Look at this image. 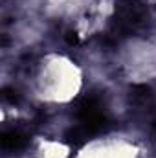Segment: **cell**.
Segmentation results:
<instances>
[{
    "label": "cell",
    "mask_w": 156,
    "mask_h": 158,
    "mask_svg": "<svg viewBox=\"0 0 156 158\" xmlns=\"http://www.w3.org/2000/svg\"><path fill=\"white\" fill-rule=\"evenodd\" d=\"M145 19V6L140 0H119L116 4V19L110 31L105 35L107 44H116L132 30H136Z\"/></svg>",
    "instance_id": "6da1fadb"
},
{
    "label": "cell",
    "mask_w": 156,
    "mask_h": 158,
    "mask_svg": "<svg viewBox=\"0 0 156 158\" xmlns=\"http://www.w3.org/2000/svg\"><path fill=\"white\" fill-rule=\"evenodd\" d=\"M26 142H28L26 134H24L22 131H15V129L6 131V132L2 134V138H0L2 149H6V151H17V149H22V147L26 145Z\"/></svg>",
    "instance_id": "7a4b0ae2"
},
{
    "label": "cell",
    "mask_w": 156,
    "mask_h": 158,
    "mask_svg": "<svg viewBox=\"0 0 156 158\" xmlns=\"http://www.w3.org/2000/svg\"><path fill=\"white\" fill-rule=\"evenodd\" d=\"M4 98H6L7 101H11V103H15V101H17V92H13V90H9V88H6V90H4Z\"/></svg>",
    "instance_id": "277c9868"
},
{
    "label": "cell",
    "mask_w": 156,
    "mask_h": 158,
    "mask_svg": "<svg viewBox=\"0 0 156 158\" xmlns=\"http://www.w3.org/2000/svg\"><path fill=\"white\" fill-rule=\"evenodd\" d=\"M64 40H66L68 46H76V44H79V37H77L76 31H66V33H64Z\"/></svg>",
    "instance_id": "3957f363"
},
{
    "label": "cell",
    "mask_w": 156,
    "mask_h": 158,
    "mask_svg": "<svg viewBox=\"0 0 156 158\" xmlns=\"http://www.w3.org/2000/svg\"><path fill=\"white\" fill-rule=\"evenodd\" d=\"M153 127H154V129H156V119H154V121H153Z\"/></svg>",
    "instance_id": "5b68a950"
}]
</instances>
